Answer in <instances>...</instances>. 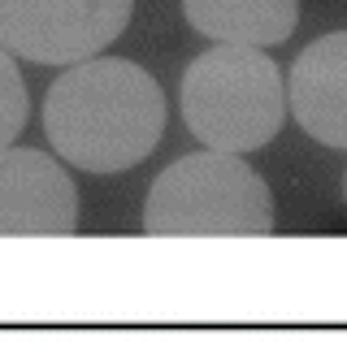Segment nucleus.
<instances>
[{"label":"nucleus","mask_w":347,"mask_h":355,"mask_svg":"<svg viewBox=\"0 0 347 355\" xmlns=\"http://www.w3.org/2000/svg\"><path fill=\"white\" fill-rule=\"evenodd\" d=\"M44 130L57 156H65L74 169H135L165 135V92L135 61H78L48 87Z\"/></svg>","instance_id":"1"},{"label":"nucleus","mask_w":347,"mask_h":355,"mask_svg":"<svg viewBox=\"0 0 347 355\" xmlns=\"http://www.w3.org/2000/svg\"><path fill=\"white\" fill-rule=\"evenodd\" d=\"M183 121L204 152L248 156L287 121V83L260 48H208L183 74Z\"/></svg>","instance_id":"2"},{"label":"nucleus","mask_w":347,"mask_h":355,"mask_svg":"<svg viewBox=\"0 0 347 355\" xmlns=\"http://www.w3.org/2000/svg\"><path fill=\"white\" fill-rule=\"evenodd\" d=\"M148 234H269L273 200L243 156H178L148 191Z\"/></svg>","instance_id":"3"},{"label":"nucleus","mask_w":347,"mask_h":355,"mask_svg":"<svg viewBox=\"0 0 347 355\" xmlns=\"http://www.w3.org/2000/svg\"><path fill=\"white\" fill-rule=\"evenodd\" d=\"M135 0H0V48L35 65H78L130 22Z\"/></svg>","instance_id":"4"},{"label":"nucleus","mask_w":347,"mask_h":355,"mask_svg":"<svg viewBox=\"0 0 347 355\" xmlns=\"http://www.w3.org/2000/svg\"><path fill=\"white\" fill-rule=\"evenodd\" d=\"M78 191L52 156L35 148L0 152V234H74Z\"/></svg>","instance_id":"5"},{"label":"nucleus","mask_w":347,"mask_h":355,"mask_svg":"<svg viewBox=\"0 0 347 355\" xmlns=\"http://www.w3.org/2000/svg\"><path fill=\"white\" fill-rule=\"evenodd\" d=\"M287 109L304 135L347 152V31L321 35L295 57L287 78Z\"/></svg>","instance_id":"6"},{"label":"nucleus","mask_w":347,"mask_h":355,"mask_svg":"<svg viewBox=\"0 0 347 355\" xmlns=\"http://www.w3.org/2000/svg\"><path fill=\"white\" fill-rule=\"evenodd\" d=\"M183 13L221 48H273L291 40L300 0H183Z\"/></svg>","instance_id":"7"},{"label":"nucleus","mask_w":347,"mask_h":355,"mask_svg":"<svg viewBox=\"0 0 347 355\" xmlns=\"http://www.w3.org/2000/svg\"><path fill=\"white\" fill-rule=\"evenodd\" d=\"M26 113H31V100H26V83L13 65V52L0 48V152H5L26 126Z\"/></svg>","instance_id":"8"},{"label":"nucleus","mask_w":347,"mask_h":355,"mask_svg":"<svg viewBox=\"0 0 347 355\" xmlns=\"http://www.w3.org/2000/svg\"><path fill=\"white\" fill-rule=\"evenodd\" d=\"M343 195H347V178H343Z\"/></svg>","instance_id":"9"}]
</instances>
